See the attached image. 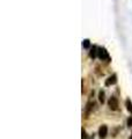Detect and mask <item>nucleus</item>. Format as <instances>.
Returning <instances> with one entry per match:
<instances>
[{
  "instance_id": "8",
  "label": "nucleus",
  "mask_w": 132,
  "mask_h": 139,
  "mask_svg": "<svg viewBox=\"0 0 132 139\" xmlns=\"http://www.w3.org/2000/svg\"><path fill=\"white\" fill-rule=\"evenodd\" d=\"M89 45H91V42H89V39H85V41L82 42V46L85 48V49H88V48H89Z\"/></svg>"
},
{
  "instance_id": "4",
  "label": "nucleus",
  "mask_w": 132,
  "mask_h": 139,
  "mask_svg": "<svg viewBox=\"0 0 132 139\" xmlns=\"http://www.w3.org/2000/svg\"><path fill=\"white\" fill-rule=\"evenodd\" d=\"M116 81H117V76H116V74H113V75H110L107 79V81H105V86L114 85V84H116Z\"/></svg>"
},
{
  "instance_id": "7",
  "label": "nucleus",
  "mask_w": 132,
  "mask_h": 139,
  "mask_svg": "<svg viewBox=\"0 0 132 139\" xmlns=\"http://www.w3.org/2000/svg\"><path fill=\"white\" fill-rule=\"evenodd\" d=\"M99 100H100V102H101V103H103V102H104V92H103V90H101V92L99 93Z\"/></svg>"
},
{
  "instance_id": "5",
  "label": "nucleus",
  "mask_w": 132,
  "mask_h": 139,
  "mask_svg": "<svg viewBox=\"0 0 132 139\" xmlns=\"http://www.w3.org/2000/svg\"><path fill=\"white\" fill-rule=\"evenodd\" d=\"M97 51H99V49H97L95 45H93V48H92V50H91V52H89V57L91 58H95L97 56Z\"/></svg>"
},
{
  "instance_id": "11",
  "label": "nucleus",
  "mask_w": 132,
  "mask_h": 139,
  "mask_svg": "<svg viewBox=\"0 0 132 139\" xmlns=\"http://www.w3.org/2000/svg\"><path fill=\"white\" fill-rule=\"evenodd\" d=\"M130 139H132V134H131V138H130Z\"/></svg>"
},
{
  "instance_id": "2",
  "label": "nucleus",
  "mask_w": 132,
  "mask_h": 139,
  "mask_svg": "<svg viewBox=\"0 0 132 139\" xmlns=\"http://www.w3.org/2000/svg\"><path fill=\"white\" fill-rule=\"evenodd\" d=\"M108 104H109V108L111 110H117L118 109V100H117L116 96H111V97L109 98Z\"/></svg>"
},
{
  "instance_id": "1",
  "label": "nucleus",
  "mask_w": 132,
  "mask_h": 139,
  "mask_svg": "<svg viewBox=\"0 0 132 139\" xmlns=\"http://www.w3.org/2000/svg\"><path fill=\"white\" fill-rule=\"evenodd\" d=\"M97 57L101 60H105V62H110V56L108 53V51L104 48H99V51H97Z\"/></svg>"
},
{
  "instance_id": "3",
  "label": "nucleus",
  "mask_w": 132,
  "mask_h": 139,
  "mask_svg": "<svg viewBox=\"0 0 132 139\" xmlns=\"http://www.w3.org/2000/svg\"><path fill=\"white\" fill-rule=\"evenodd\" d=\"M108 134V126L107 125H101L99 129V137L101 139H104Z\"/></svg>"
},
{
  "instance_id": "9",
  "label": "nucleus",
  "mask_w": 132,
  "mask_h": 139,
  "mask_svg": "<svg viewBox=\"0 0 132 139\" xmlns=\"http://www.w3.org/2000/svg\"><path fill=\"white\" fill-rule=\"evenodd\" d=\"M127 126H129V128H130V126H132V116L127 120Z\"/></svg>"
},
{
  "instance_id": "10",
  "label": "nucleus",
  "mask_w": 132,
  "mask_h": 139,
  "mask_svg": "<svg viewBox=\"0 0 132 139\" xmlns=\"http://www.w3.org/2000/svg\"><path fill=\"white\" fill-rule=\"evenodd\" d=\"M82 139H87V136H86V131L82 129Z\"/></svg>"
},
{
  "instance_id": "6",
  "label": "nucleus",
  "mask_w": 132,
  "mask_h": 139,
  "mask_svg": "<svg viewBox=\"0 0 132 139\" xmlns=\"http://www.w3.org/2000/svg\"><path fill=\"white\" fill-rule=\"evenodd\" d=\"M125 104H126V109L130 111V114L132 115V102L130 98H127L126 101H125Z\"/></svg>"
}]
</instances>
